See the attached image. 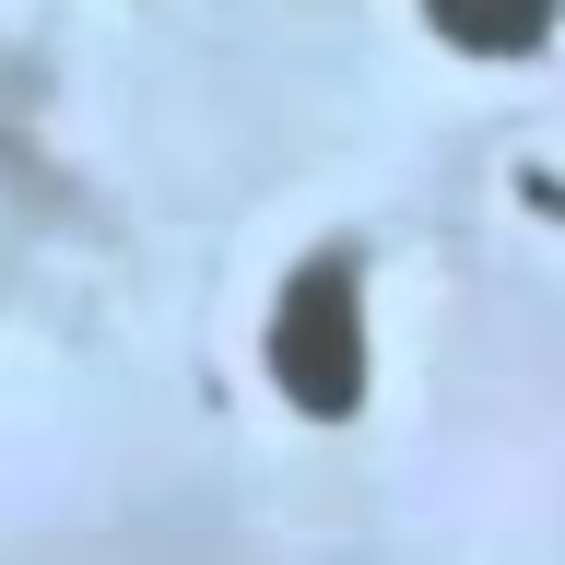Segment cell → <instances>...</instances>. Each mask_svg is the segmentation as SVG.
<instances>
[{"label":"cell","mask_w":565,"mask_h":565,"mask_svg":"<svg viewBox=\"0 0 565 565\" xmlns=\"http://www.w3.org/2000/svg\"><path fill=\"white\" fill-rule=\"evenodd\" d=\"M271 377L295 413L318 424H342L353 401H365V295H353L342 259H307V271L282 282V307H271Z\"/></svg>","instance_id":"1"},{"label":"cell","mask_w":565,"mask_h":565,"mask_svg":"<svg viewBox=\"0 0 565 565\" xmlns=\"http://www.w3.org/2000/svg\"><path fill=\"white\" fill-rule=\"evenodd\" d=\"M424 12H436V35L471 47V60H530V47L554 35V0H424Z\"/></svg>","instance_id":"2"}]
</instances>
